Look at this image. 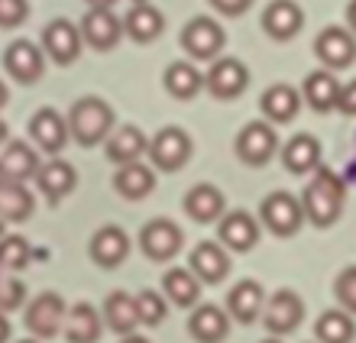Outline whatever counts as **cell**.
I'll list each match as a JSON object with an SVG mask.
<instances>
[{
    "instance_id": "16",
    "label": "cell",
    "mask_w": 356,
    "mask_h": 343,
    "mask_svg": "<svg viewBox=\"0 0 356 343\" xmlns=\"http://www.w3.org/2000/svg\"><path fill=\"white\" fill-rule=\"evenodd\" d=\"M88 253H91V260L97 262L101 269H117V266H123L127 256H130V237H127V230L117 227V223H104L91 237Z\"/></svg>"
},
{
    "instance_id": "43",
    "label": "cell",
    "mask_w": 356,
    "mask_h": 343,
    "mask_svg": "<svg viewBox=\"0 0 356 343\" xmlns=\"http://www.w3.org/2000/svg\"><path fill=\"white\" fill-rule=\"evenodd\" d=\"M337 111L343 113V117H356V78H353V81H347L343 88H340Z\"/></svg>"
},
{
    "instance_id": "34",
    "label": "cell",
    "mask_w": 356,
    "mask_h": 343,
    "mask_svg": "<svg viewBox=\"0 0 356 343\" xmlns=\"http://www.w3.org/2000/svg\"><path fill=\"white\" fill-rule=\"evenodd\" d=\"M162 295L169 298V305L175 308H195L201 298V278L191 269H169L162 276Z\"/></svg>"
},
{
    "instance_id": "21",
    "label": "cell",
    "mask_w": 356,
    "mask_h": 343,
    "mask_svg": "<svg viewBox=\"0 0 356 343\" xmlns=\"http://www.w3.org/2000/svg\"><path fill=\"white\" fill-rule=\"evenodd\" d=\"M104 152L113 166H130V162H140L146 152H149V139L140 127L133 123H123V127H113V133L104 143Z\"/></svg>"
},
{
    "instance_id": "5",
    "label": "cell",
    "mask_w": 356,
    "mask_h": 343,
    "mask_svg": "<svg viewBox=\"0 0 356 343\" xmlns=\"http://www.w3.org/2000/svg\"><path fill=\"white\" fill-rule=\"evenodd\" d=\"M191 152H195V143L181 127H162L149 139V162L156 172H172L175 175L188 166Z\"/></svg>"
},
{
    "instance_id": "23",
    "label": "cell",
    "mask_w": 356,
    "mask_h": 343,
    "mask_svg": "<svg viewBox=\"0 0 356 343\" xmlns=\"http://www.w3.org/2000/svg\"><path fill=\"white\" fill-rule=\"evenodd\" d=\"M39 166H42L39 152L23 139H13V143L0 149V178H7V182H23L26 185L29 178H36Z\"/></svg>"
},
{
    "instance_id": "20",
    "label": "cell",
    "mask_w": 356,
    "mask_h": 343,
    "mask_svg": "<svg viewBox=\"0 0 356 343\" xmlns=\"http://www.w3.org/2000/svg\"><path fill=\"white\" fill-rule=\"evenodd\" d=\"M188 334L197 343H224L230 334V314L220 305H195L191 317H188Z\"/></svg>"
},
{
    "instance_id": "46",
    "label": "cell",
    "mask_w": 356,
    "mask_h": 343,
    "mask_svg": "<svg viewBox=\"0 0 356 343\" xmlns=\"http://www.w3.org/2000/svg\"><path fill=\"white\" fill-rule=\"evenodd\" d=\"M85 3L91 10H113V3H117V0H85Z\"/></svg>"
},
{
    "instance_id": "7",
    "label": "cell",
    "mask_w": 356,
    "mask_h": 343,
    "mask_svg": "<svg viewBox=\"0 0 356 343\" xmlns=\"http://www.w3.org/2000/svg\"><path fill=\"white\" fill-rule=\"evenodd\" d=\"M224 46H227L224 26L211 17L188 19L185 29H181V49L188 52L191 62H214V58H220Z\"/></svg>"
},
{
    "instance_id": "39",
    "label": "cell",
    "mask_w": 356,
    "mask_h": 343,
    "mask_svg": "<svg viewBox=\"0 0 356 343\" xmlns=\"http://www.w3.org/2000/svg\"><path fill=\"white\" fill-rule=\"evenodd\" d=\"M23 305H26V285L17 276L0 269V311L10 314V311H19Z\"/></svg>"
},
{
    "instance_id": "22",
    "label": "cell",
    "mask_w": 356,
    "mask_h": 343,
    "mask_svg": "<svg viewBox=\"0 0 356 343\" xmlns=\"http://www.w3.org/2000/svg\"><path fill=\"white\" fill-rule=\"evenodd\" d=\"M266 308V292L256 278H243L227 292V314L234 317L236 324H253L256 317H263Z\"/></svg>"
},
{
    "instance_id": "24",
    "label": "cell",
    "mask_w": 356,
    "mask_h": 343,
    "mask_svg": "<svg viewBox=\"0 0 356 343\" xmlns=\"http://www.w3.org/2000/svg\"><path fill=\"white\" fill-rule=\"evenodd\" d=\"M104 324H107V330H113V334L120 337H130L136 334V327L140 324V308H136V295H127V292H111V295L104 298Z\"/></svg>"
},
{
    "instance_id": "50",
    "label": "cell",
    "mask_w": 356,
    "mask_h": 343,
    "mask_svg": "<svg viewBox=\"0 0 356 343\" xmlns=\"http://www.w3.org/2000/svg\"><path fill=\"white\" fill-rule=\"evenodd\" d=\"M0 237H7V221L0 217Z\"/></svg>"
},
{
    "instance_id": "3",
    "label": "cell",
    "mask_w": 356,
    "mask_h": 343,
    "mask_svg": "<svg viewBox=\"0 0 356 343\" xmlns=\"http://www.w3.org/2000/svg\"><path fill=\"white\" fill-rule=\"evenodd\" d=\"M65 314L68 305L58 292H42L33 301H26V311H23V327L29 330V337L36 340H52V337L62 334L65 327Z\"/></svg>"
},
{
    "instance_id": "19",
    "label": "cell",
    "mask_w": 356,
    "mask_h": 343,
    "mask_svg": "<svg viewBox=\"0 0 356 343\" xmlns=\"http://www.w3.org/2000/svg\"><path fill=\"white\" fill-rule=\"evenodd\" d=\"M305 26V10L295 0H272L263 10V33L275 42H291Z\"/></svg>"
},
{
    "instance_id": "10",
    "label": "cell",
    "mask_w": 356,
    "mask_h": 343,
    "mask_svg": "<svg viewBox=\"0 0 356 343\" xmlns=\"http://www.w3.org/2000/svg\"><path fill=\"white\" fill-rule=\"evenodd\" d=\"M301 321H305V301L291 288H279L263 308V327L269 330V337L291 334L301 327Z\"/></svg>"
},
{
    "instance_id": "9",
    "label": "cell",
    "mask_w": 356,
    "mask_h": 343,
    "mask_svg": "<svg viewBox=\"0 0 356 343\" xmlns=\"http://www.w3.org/2000/svg\"><path fill=\"white\" fill-rule=\"evenodd\" d=\"M81 49H85V39H81V29H78L72 19L56 17L42 26V52H46L56 65L65 68V65H72V62H78Z\"/></svg>"
},
{
    "instance_id": "35",
    "label": "cell",
    "mask_w": 356,
    "mask_h": 343,
    "mask_svg": "<svg viewBox=\"0 0 356 343\" xmlns=\"http://www.w3.org/2000/svg\"><path fill=\"white\" fill-rule=\"evenodd\" d=\"M162 84H165V91L175 97V101H191L201 88H204V74L195 62H172L162 74Z\"/></svg>"
},
{
    "instance_id": "15",
    "label": "cell",
    "mask_w": 356,
    "mask_h": 343,
    "mask_svg": "<svg viewBox=\"0 0 356 343\" xmlns=\"http://www.w3.org/2000/svg\"><path fill=\"white\" fill-rule=\"evenodd\" d=\"M188 269L201 278V285H220L230 276V256L220 240H204L197 243L191 256H188Z\"/></svg>"
},
{
    "instance_id": "31",
    "label": "cell",
    "mask_w": 356,
    "mask_h": 343,
    "mask_svg": "<svg viewBox=\"0 0 356 343\" xmlns=\"http://www.w3.org/2000/svg\"><path fill=\"white\" fill-rule=\"evenodd\" d=\"M123 33L140 42V46H149L165 33V17L152 3H133L130 13L123 17Z\"/></svg>"
},
{
    "instance_id": "49",
    "label": "cell",
    "mask_w": 356,
    "mask_h": 343,
    "mask_svg": "<svg viewBox=\"0 0 356 343\" xmlns=\"http://www.w3.org/2000/svg\"><path fill=\"white\" fill-rule=\"evenodd\" d=\"M7 97H10V94H7V84L0 81V107H3V104H7Z\"/></svg>"
},
{
    "instance_id": "33",
    "label": "cell",
    "mask_w": 356,
    "mask_h": 343,
    "mask_svg": "<svg viewBox=\"0 0 356 343\" xmlns=\"http://www.w3.org/2000/svg\"><path fill=\"white\" fill-rule=\"evenodd\" d=\"M36 211V198L23 182H7L0 178V217L7 223H23Z\"/></svg>"
},
{
    "instance_id": "45",
    "label": "cell",
    "mask_w": 356,
    "mask_h": 343,
    "mask_svg": "<svg viewBox=\"0 0 356 343\" xmlns=\"http://www.w3.org/2000/svg\"><path fill=\"white\" fill-rule=\"evenodd\" d=\"M10 340V321H7V314L0 311V343H7Z\"/></svg>"
},
{
    "instance_id": "27",
    "label": "cell",
    "mask_w": 356,
    "mask_h": 343,
    "mask_svg": "<svg viewBox=\"0 0 356 343\" xmlns=\"http://www.w3.org/2000/svg\"><path fill=\"white\" fill-rule=\"evenodd\" d=\"M75 185H78V172L65 159H52L46 166H39L36 172V188L46 195L49 205H58L68 191H75Z\"/></svg>"
},
{
    "instance_id": "12",
    "label": "cell",
    "mask_w": 356,
    "mask_h": 343,
    "mask_svg": "<svg viewBox=\"0 0 356 343\" xmlns=\"http://www.w3.org/2000/svg\"><path fill=\"white\" fill-rule=\"evenodd\" d=\"M314 56L327 72H340L356 62V36L347 26H324L314 39Z\"/></svg>"
},
{
    "instance_id": "40",
    "label": "cell",
    "mask_w": 356,
    "mask_h": 343,
    "mask_svg": "<svg viewBox=\"0 0 356 343\" xmlns=\"http://www.w3.org/2000/svg\"><path fill=\"white\" fill-rule=\"evenodd\" d=\"M334 298H337V305L343 311L356 314V266L340 269V276L334 278Z\"/></svg>"
},
{
    "instance_id": "28",
    "label": "cell",
    "mask_w": 356,
    "mask_h": 343,
    "mask_svg": "<svg viewBox=\"0 0 356 343\" xmlns=\"http://www.w3.org/2000/svg\"><path fill=\"white\" fill-rule=\"evenodd\" d=\"M185 214L195 223H217L227 214L224 191L211 182H201L185 195Z\"/></svg>"
},
{
    "instance_id": "37",
    "label": "cell",
    "mask_w": 356,
    "mask_h": 343,
    "mask_svg": "<svg viewBox=\"0 0 356 343\" xmlns=\"http://www.w3.org/2000/svg\"><path fill=\"white\" fill-rule=\"evenodd\" d=\"M29 240L26 237H19V233H7V237H0V269L3 272H19L29 266Z\"/></svg>"
},
{
    "instance_id": "48",
    "label": "cell",
    "mask_w": 356,
    "mask_h": 343,
    "mask_svg": "<svg viewBox=\"0 0 356 343\" xmlns=\"http://www.w3.org/2000/svg\"><path fill=\"white\" fill-rule=\"evenodd\" d=\"M120 343H149V340H146V337H140V334H130V337H123Z\"/></svg>"
},
{
    "instance_id": "42",
    "label": "cell",
    "mask_w": 356,
    "mask_h": 343,
    "mask_svg": "<svg viewBox=\"0 0 356 343\" xmlns=\"http://www.w3.org/2000/svg\"><path fill=\"white\" fill-rule=\"evenodd\" d=\"M220 17H243L246 10L253 7V0H207Z\"/></svg>"
},
{
    "instance_id": "18",
    "label": "cell",
    "mask_w": 356,
    "mask_h": 343,
    "mask_svg": "<svg viewBox=\"0 0 356 343\" xmlns=\"http://www.w3.org/2000/svg\"><path fill=\"white\" fill-rule=\"evenodd\" d=\"M217 240L234 253H250L259 243V221L250 211H230L217 221Z\"/></svg>"
},
{
    "instance_id": "17",
    "label": "cell",
    "mask_w": 356,
    "mask_h": 343,
    "mask_svg": "<svg viewBox=\"0 0 356 343\" xmlns=\"http://www.w3.org/2000/svg\"><path fill=\"white\" fill-rule=\"evenodd\" d=\"M81 39L94 52H111L123 36V19L113 10H88L81 19Z\"/></svg>"
},
{
    "instance_id": "47",
    "label": "cell",
    "mask_w": 356,
    "mask_h": 343,
    "mask_svg": "<svg viewBox=\"0 0 356 343\" xmlns=\"http://www.w3.org/2000/svg\"><path fill=\"white\" fill-rule=\"evenodd\" d=\"M7 143H10V130H7V123L0 120V149L7 146Z\"/></svg>"
},
{
    "instance_id": "1",
    "label": "cell",
    "mask_w": 356,
    "mask_h": 343,
    "mask_svg": "<svg viewBox=\"0 0 356 343\" xmlns=\"http://www.w3.org/2000/svg\"><path fill=\"white\" fill-rule=\"evenodd\" d=\"M343 201H347V188L330 168L318 166L311 172V182L301 191V207H305V221L314 223L318 230H327L340 221L343 214Z\"/></svg>"
},
{
    "instance_id": "26",
    "label": "cell",
    "mask_w": 356,
    "mask_h": 343,
    "mask_svg": "<svg viewBox=\"0 0 356 343\" xmlns=\"http://www.w3.org/2000/svg\"><path fill=\"white\" fill-rule=\"evenodd\" d=\"M282 166L289 175H311L321 166V143L311 133H295L282 146Z\"/></svg>"
},
{
    "instance_id": "36",
    "label": "cell",
    "mask_w": 356,
    "mask_h": 343,
    "mask_svg": "<svg viewBox=\"0 0 356 343\" xmlns=\"http://www.w3.org/2000/svg\"><path fill=\"white\" fill-rule=\"evenodd\" d=\"M314 337H318V343H353V337H356L353 314L343 311V308L324 311L318 317V324H314Z\"/></svg>"
},
{
    "instance_id": "52",
    "label": "cell",
    "mask_w": 356,
    "mask_h": 343,
    "mask_svg": "<svg viewBox=\"0 0 356 343\" xmlns=\"http://www.w3.org/2000/svg\"><path fill=\"white\" fill-rule=\"evenodd\" d=\"M17 343H42V340H36V337H26V340H17Z\"/></svg>"
},
{
    "instance_id": "29",
    "label": "cell",
    "mask_w": 356,
    "mask_h": 343,
    "mask_svg": "<svg viewBox=\"0 0 356 343\" xmlns=\"http://www.w3.org/2000/svg\"><path fill=\"white\" fill-rule=\"evenodd\" d=\"M301 91L298 88H291V84H272V88H266L263 101H259V111H263V117L275 127V123H291L295 117H298L301 111Z\"/></svg>"
},
{
    "instance_id": "4",
    "label": "cell",
    "mask_w": 356,
    "mask_h": 343,
    "mask_svg": "<svg viewBox=\"0 0 356 343\" xmlns=\"http://www.w3.org/2000/svg\"><path fill=\"white\" fill-rule=\"evenodd\" d=\"M234 149H236V159H240L243 166L263 168V166H269L272 159H275V152H279V133H275V127H272L269 120H253L236 133Z\"/></svg>"
},
{
    "instance_id": "53",
    "label": "cell",
    "mask_w": 356,
    "mask_h": 343,
    "mask_svg": "<svg viewBox=\"0 0 356 343\" xmlns=\"http://www.w3.org/2000/svg\"><path fill=\"white\" fill-rule=\"evenodd\" d=\"M133 3H149V0H133Z\"/></svg>"
},
{
    "instance_id": "44",
    "label": "cell",
    "mask_w": 356,
    "mask_h": 343,
    "mask_svg": "<svg viewBox=\"0 0 356 343\" xmlns=\"http://www.w3.org/2000/svg\"><path fill=\"white\" fill-rule=\"evenodd\" d=\"M347 29L356 36V0H350V7H347Z\"/></svg>"
},
{
    "instance_id": "25",
    "label": "cell",
    "mask_w": 356,
    "mask_h": 343,
    "mask_svg": "<svg viewBox=\"0 0 356 343\" xmlns=\"http://www.w3.org/2000/svg\"><path fill=\"white\" fill-rule=\"evenodd\" d=\"M104 327L107 324H104V314H97V308L88 305V301H75L68 308L62 334H65L68 343H97Z\"/></svg>"
},
{
    "instance_id": "6",
    "label": "cell",
    "mask_w": 356,
    "mask_h": 343,
    "mask_svg": "<svg viewBox=\"0 0 356 343\" xmlns=\"http://www.w3.org/2000/svg\"><path fill=\"white\" fill-rule=\"evenodd\" d=\"M259 223L275 237H295L305 227V207L301 198L289 195V191H272L269 198H263L259 205Z\"/></svg>"
},
{
    "instance_id": "13",
    "label": "cell",
    "mask_w": 356,
    "mask_h": 343,
    "mask_svg": "<svg viewBox=\"0 0 356 343\" xmlns=\"http://www.w3.org/2000/svg\"><path fill=\"white\" fill-rule=\"evenodd\" d=\"M3 68L17 84H36L46 74V56H42V49L36 42L17 39L3 52Z\"/></svg>"
},
{
    "instance_id": "14",
    "label": "cell",
    "mask_w": 356,
    "mask_h": 343,
    "mask_svg": "<svg viewBox=\"0 0 356 343\" xmlns=\"http://www.w3.org/2000/svg\"><path fill=\"white\" fill-rule=\"evenodd\" d=\"M29 139H33L42 152L58 156V152L68 146V139H72V133H68V117H62L56 107H39V111L33 113V120H29Z\"/></svg>"
},
{
    "instance_id": "32",
    "label": "cell",
    "mask_w": 356,
    "mask_h": 343,
    "mask_svg": "<svg viewBox=\"0 0 356 343\" xmlns=\"http://www.w3.org/2000/svg\"><path fill=\"white\" fill-rule=\"evenodd\" d=\"M113 188H117V195L127 198V201H143L146 195L156 191V168L143 166V162L120 166L113 172Z\"/></svg>"
},
{
    "instance_id": "8",
    "label": "cell",
    "mask_w": 356,
    "mask_h": 343,
    "mask_svg": "<svg viewBox=\"0 0 356 343\" xmlns=\"http://www.w3.org/2000/svg\"><path fill=\"white\" fill-rule=\"evenodd\" d=\"M181 246H185V233H181V227H178L175 221H169V217H156V221H149L140 230V250H143V256L152 262L175 260L178 253H181Z\"/></svg>"
},
{
    "instance_id": "30",
    "label": "cell",
    "mask_w": 356,
    "mask_h": 343,
    "mask_svg": "<svg viewBox=\"0 0 356 343\" xmlns=\"http://www.w3.org/2000/svg\"><path fill=\"white\" fill-rule=\"evenodd\" d=\"M340 88L343 84L337 81V74L327 72V68H318L305 78V88H301V97L308 104L314 113H327V111H337V101H340Z\"/></svg>"
},
{
    "instance_id": "2",
    "label": "cell",
    "mask_w": 356,
    "mask_h": 343,
    "mask_svg": "<svg viewBox=\"0 0 356 343\" xmlns=\"http://www.w3.org/2000/svg\"><path fill=\"white\" fill-rule=\"evenodd\" d=\"M117 127V117H113V107L101 97H78L72 104V111H68V133L75 139L78 146H104L107 136L113 133Z\"/></svg>"
},
{
    "instance_id": "41",
    "label": "cell",
    "mask_w": 356,
    "mask_h": 343,
    "mask_svg": "<svg viewBox=\"0 0 356 343\" xmlns=\"http://www.w3.org/2000/svg\"><path fill=\"white\" fill-rule=\"evenodd\" d=\"M29 19V0H0V29H17Z\"/></svg>"
},
{
    "instance_id": "38",
    "label": "cell",
    "mask_w": 356,
    "mask_h": 343,
    "mask_svg": "<svg viewBox=\"0 0 356 343\" xmlns=\"http://www.w3.org/2000/svg\"><path fill=\"white\" fill-rule=\"evenodd\" d=\"M136 308H140V324L143 327H159L165 317H169V298L152 292V288H143L136 295Z\"/></svg>"
},
{
    "instance_id": "51",
    "label": "cell",
    "mask_w": 356,
    "mask_h": 343,
    "mask_svg": "<svg viewBox=\"0 0 356 343\" xmlns=\"http://www.w3.org/2000/svg\"><path fill=\"white\" fill-rule=\"evenodd\" d=\"M259 343H282V337H266V340H259Z\"/></svg>"
},
{
    "instance_id": "11",
    "label": "cell",
    "mask_w": 356,
    "mask_h": 343,
    "mask_svg": "<svg viewBox=\"0 0 356 343\" xmlns=\"http://www.w3.org/2000/svg\"><path fill=\"white\" fill-rule=\"evenodd\" d=\"M246 84H250V68L234 56L214 58L204 74L207 94L217 97V101H234V97H240V94L246 91Z\"/></svg>"
}]
</instances>
